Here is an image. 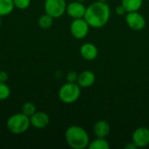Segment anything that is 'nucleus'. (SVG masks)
<instances>
[{
    "label": "nucleus",
    "mask_w": 149,
    "mask_h": 149,
    "mask_svg": "<svg viewBox=\"0 0 149 149\" xmlns=\"http://www.w3.org/2000/svg\"><path fill=\"white\" fill-rule=\"evenodd\" d=\"M111 17L110 6L106 2L96 1L86 7L84 18L90 27L101 28L109 21Z\"/></svg>",
    "instance_id": "1"
},
{
    "label": "nucleus",
    "mask_w": 149,
    "mask_h": 149,
    "mask_svg": "<svg viewBox=\"0 0 149 149\" xmlns=\"http://www.w3.org/2000/svg\"><path fill=\"white\" fill-rule=\"evenodd\" d=\"M65 141L70 148L85 149L88 148L90 138L87 132L79 126H71L65 131Z\"/></svg>",
    "instance_id": "2"
},
{
    "label": "nucleus",
    "mask_w": 149,
    "mask_h": 149,
    "mask_svg": "<svg viewBox=\"0 0 149 149\" xmlns=\"http://www.w3.org/2000/svg\"><path fill=\"white\" fill-rule=\"evenodd\" d=\"M30 126V117L23 113L11 115L6 121V127L8 130L14 134H24L29 129Z\"/></svg>",
    "instance_id": "3"
},
{
    "label": "nucleus",
    "mask_w": 149,
    "mask_h": 149,
    "mask_svg": "<svg viewBox=\"0 0 149 149\" xmlns=\"http://www.w3.org/2000/svg\"><path fill=\"white\" fill-rule=\"evenodd\" d=\"M81 94V87L77 82H67L64 84L58 91V98L65 104L76 102Z\"/></svg>",
    "instance_id": "4"
},
{
    "label": "nucleus",
    "mask_w": 149,
    "mask_h": 149,
    "mask_svg": "<svg viewBox=\"0 0 149 149\" xmlns=\"http://www.w3.org/2000/svg\"><path fill=\"white\" fill-rule=\"evenodd\" d=\"M65 0H45V11L53 18H58L62 17L66 11Z\"/></svg>",
    "instance_id": "5"
},
{
    "label": "nucleus",
    "mask_w": 149,
    "mask_h": 149,
    "mask_svg": "<svg viewBox=\"0 0 149 149\" xmlns=\"http://www.w3.org/2000/svg\"><path fill=\"white\" fill-rule=\"evenodd\" d=\"M90 30V25L86 22V20L82 18L73 19L70 24V31L72 36L76 39H83L85 38Z\"/></svg>",
    "instance_id": "6"
},
{
    "label": "nucleus",
    "mask_w": 149,
    "mask_h": 149,
    "mask_svg": "<svg viewBox=\"0 0 149 149\" xmlns=\"http://www.w3.org/2000/svg\"><path fill=\"white\" fill-rule=\"evenodd\" d=\"M125 20L127 26L136 31H142L146 26V19L138 10L127 12Z\"/></svg>",
    "instance_id": "7"
},
{
    "label": "nucleus",
    "mask_w": 149,
    "mask_h": 149,
    "mask_svg": "<svg viewBox=\"0 0 149 149\" xmlns=\"http://www.w3.org/2000/svg\"><path fill=\"white\" fill-rule=\"evenodd\" d=\"M132 141L137 148H145L149 144V129L145 127H140L134 130L132 135Z\"/></svg>",
    "instance_id": "8"
},
{
    "label": "nucleus",
    "mask_w": 149,
    "mask_h": 149,
    "mask_svg": "<svg viewBox=\"0 0 149 149\" xmlns=\"http://www.w3.org/2000/svg\"><path fill=\"white\" fill-rule=\"evenodd\" d=\"M86 7L83 3L75 1L67 4L65 12L72 19H77V18L84 17L86 14Z\"/></svg>",
    "instance_id": "9"
},
{
    "label": "nucleus",
    "mask_w": 149,
    "mask_h": 149,
    "mask_svg": "<svg viewBox=\"0 0 149 149\" xmlns=\"http://www.w3.org/2000/svg\"><path fill=\"white\" fill-rule=\"evenodd\" d=\"M31 126L36 129H44L50 123V118L47 113L44 112H35L30 117Z\"/></svg>",
    "instance_id": "10"
},
{
    "label": "nucleus",
    "mask_w": 149,
    "mask_h": 149,
    "mask_svg": "<svg viewBox=\"0 0 149 149\" xmlns=\"http://www.w3.org/2000/svg\"><path fill=\"white\" fill-rule=\"evenodd\" d=\"M79 52L81 57L87 61H93L94 60L99 54V51L97 46L93 43H85L81 45L79 49Z\"/></svg>",
    "instance_id": "11"
},
{
    "label": "nucleus",
    "mask_w": 149,
    "mask_h": 149,
    "mask_svg": "<svg viewBox=\"0 0 149 149\" xmlns=\"http://www.w3.org/2000/svg\"><path fill=\"white\" fill-rule=\"evenodd\" d=\"M95 80H96L95 74L92 71L86 70L79 74L77 83L81 88H87L92 86L95 83Z\"/></svg>",
    "instance_id": "12"
},
{
    "label": "nucleus",
    "mask_w": 149,
    "mask_h": 149,
    "mask_svg": "<svg viewBox=\"0 0 149 149\" xmlns=\"http://www.w3.org/2000/svg\"><path fill=\"white\" fill-rule=\"evenodd\" d=\"M93 132L97 137L100 138H107L110 133V126L107 121L104 120H98L93 127Z\"/></svg>",
    "instance_id": "13"
},
{
    "label": "nucleus",
    "mask_w": 149,
    "mask_h": 149,
    "mask_svg": "<svg viewBox=\"0 0 149 149\" xmlns=\"http://www.w3.org/2000/svg\"><path fill=\"white\" fill-rule=\"evenodd\" d=\"M143 3V0H121V4L125 7L127 12L139 10Z\"/></svg>",
    "instance_id": "14"
},
{
    "label": "nucleus",
    "mask_w": 149,
    "mask_h": 149,
    "mask_svg": "<svg viewBox=\"0 0 149 149\" xmlns=\"http://www.w3.org/2000/svg\"><path fill=\"white\" fill-rule=\"evenodd\" d=\"M14 8L13 0H0V17L10 14Z\"/></svg>",
    "instance_id": "15"
},
{
    "label": "nucleus",
    "mask_w": 149,
    "mask_h": 149,
    "mask_svg": "<svg viewBox=\"0 0 149 149\" xmlns=\"http://www.w3.org/2000/svg\"><path fill=\"white\" fill-rule=\"evenodd\" d=\"M89 149H109L110 144L106 140V138H100L97 137V139L93 140V141H90L88 145Z\"/></svg>",
    "instance_id": "16"
},
{
    "label": "nucleus",
    "mask_w": 149,
    "mask_h": 149,
    "mask_svg": "<svg viewBox=\"0 0 149 149\" xmlns=\"http://www.w3.org/2000/svg\"><path fill=\"white\" fill-rule=\"evenodd\" d=\"M53 17H51L50 15H48L47 13L42 15L39 17L38 20V26L42 29H48L50 28L52 24H53Z\"/></svg>",
    "instance_id": "17"
},
{
    "label": "nucleus",
    "mask_w": 149,
    "mask_h": 149,
    "mask_svg": "<svg viewBox=\"0 0 149 149\" xmlns=\"http://www.w3.org/2000/svg\"><path fill=\"white\" fill-rule=\"evenodd\" d=\"M10 95V89L5 82L0 81V100H7Z\"/></svg>",
    "instance_id": "18"
},
{
    "label": "nucleus",
    "mask_w": 149,
    "mask_h": 149,
    "mask_svg": "<svg viewBox=\"0 0 149 149\" xmlns=\"http://www.w3.org/2000/svg\"><path fill=\"white\" fill-rule=\"evenodd\" d=\"M36 111V106L32 102H26L22 107V113L29 117H31Z\"/></svg>",
    "instance_id": "19"
},
{
    "label": "nucleus",
    "mask_w": 149,
    "mask_h": 149,
    "mask_svg": "<svg viewBox=\"0 0 149 149\" xmlns=\"http://www.w3.org/2000/svg\"><path fill=\"white\" fill-rule=\"evenodd\" d=\"M14 5L19 10H25L31 4V0H13Z\"/></svg>",
    "instance_id": "20"
},
{
    "label": "nucleus",
    "mask_w": 149,
    "mask_h": 149,
    "mask_svg": "<svg viewBox=\"0 0 149 149\" xmlns=\"http://www.w3.org/2000/svg\"><path fill=\"white\" fill-rule=\"evenodd\" d=\"M78 76H79V74H78L76 72H74V71H70V72L66 74L67 82H77Z\"/></svg>",
    "instance_id": "21"
},
{
    "label": "nucleus",
    "mask_w": 149,
    "mask_h": 149,
    "mask_svg": "<svg viewBox=\"0 0 149 149\" xmlns=\"http://www.w3.org/2000/svg\"><path fill=\"white\" fill-rule=\"evenodd\" d=\"M115 11H116V14H117L118 16H123V15H125V14L127 13L126 9H125V7H124L122 4L118 5V6L116 7V9H115Z\"/></svg>",
    "instance_id": "22"
},
{
    "label": "nucleus",
    "mask_w": 149,
    "mask_h": 149,
    "mask_svg": "<svg viewBox=\"0 0 149 149\" xmlns=\"http://www.w3.org/2000/svg\"><path fill=\"white\" fill-rule=\"evenodd\" d=\"M8 79V75L5 72L1 71L0 72V81L1 82H6V80Z\"/></svg>",
    "instance_id": "23"
},
{
    "label": "nucleus",
    "mask_w": 149,
    "mask_h": 149,
    "mask_svg": "<svg viewBox=\"0 0 149 149\" xmlns=\"http://www.w3.org/2000/svg\"><path fill=\"white\" fill-rule=\"evenodd\" d=\"M125 148L126 149H136L138 148H137V146L132 141V142H130V143H128V144H127L126 145V147H125Z\"/></svg>",
    "instance_id": "24"
},
{
    "label": "nucleus",
    "mask_w": 149,
    "mask_h": 149,
    "mask_svg": "<svg viewBox=\"0 0 149 149\" xmlns=\"http://www.w3.org/2000/svg\"><path fill=\"white\" fill-rule=\"evenodd\" d=\"M97 1H100V2H107L108 0H97Z\"/></svg>",
    "instance_id": "25"
},
{
    "label": "nucleus",
    "mask_w": 149,
    "mask_h": 149,
    "mask_svg": "<svg viewBox=\"0 0 149 149\" xmlns=\"http://www.w3.org/2000/svg\"><path fill=\"white\" fill-rule=\"evenodd\" d=\"M78 1H79V2H81V3H84L86 0H78Z\"/></svg>",
    "instance_id": "26"
},
{
    "label": "nucleus",
    "mask_w": 149,
    "mask_h": 149,
    "mask_svg": "<svg viewBox=\"0 0 149 149\" xmlns=\"http://www.w3.org/2000/svg\"><path fill=\"white\" fill-rule=\"evenodd\" d=\"M1 24H2V19H1V17H0V26H1Z\"/></svg>",
    "instance_id": "27"
}]
</instances>
